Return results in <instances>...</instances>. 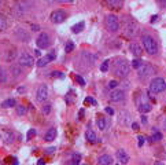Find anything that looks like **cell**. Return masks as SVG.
I'll list each match as a JSON object with an SVG mask.
<instances>
[{
	"label": "cell",
	"mask_w": 166,
	"mask_h": 165,
	"mask_svg": "<svg viewBox=\"0 0 166 165\" xmlns=\"http://www.w3.org/2000/svg\"><path fill=\"white\" fill-rule=\"evenodd\" d=\"M141 41H143L144 50L150 55H155L158 52V46H157V43H155V40H154L152 36H150V34H143Z\"/></svg>",
	"instance_id": "obj_1"
},
{
	"label": "cell",
	"mask_w": 166,
	"mask_h": 165,
	"mask_svg": "<svg viewBox=\"0 0 166 165\" xmlns=\"http://www.w3.org/2000/svg\"><path fill=\"white\" fill-rule=\"evenodd\" d=\"M114 73L115 76L118 77H126L128 73H129V65H128V62L125 61V59H117L115 61V65H114Z\"/></svg>",
	"instance_id": "obj_2"
},
{
	"label": "cell",
	"mask_w": 166,
	"mask_h": 165,
	"mask_svg": "<svg viewBox=\"0 0 166 165\" xmlns=\"http://www.w3.org/2000/svg\"><path fill=\"white\" fill-rule=\"evenodd\" d=\"M166 89V81L162 77H155L151 82H150V92L151 94H159L163 92Z\"/></svg>",
	"instance_id": "obj_3"
},
{
	"label": "cell",
	"mask_w": 166,
	"mask_h": 165,
	"mask_svg": "<svg viewBox=\"0 0 166 165\" xmlns=\"http://www.w3.org/2000/svg\"><path fill=\"white\" fill-rule=\"evenodd\" d=\"M104 25H106V28H107L109 32L115 33V32H118V29H119V21H118V18L114 15V14H109V15L104 18Z\"/></svg>",
	"instance_id": "obj_4"
},
{
	"label": "cell",
	"mask_w": 166,
	"mask_h": 165,
	"mask_svg": "<svg viewBox=\"0 0 166 165\" xmlns=\"http://www.w3.org/2000/svg\"><path fill=\"white\" fill-rule=\"evenodd\" d=\"M36 44H37L39 48H47V47H49V44H51V39H49V36L45 33V32H43V33H40V36L36 39Z\"/></svg>",
	"instance_id": "obj_5"
},
{
	"label": "cell",
	"mask_w": 166,
	"mask_h": 165,
	"mask_svg": "<svg viewBox=\"0 0 166 165\" xmlns=\"http://www.w3.org/2000/svg\"><path fill=\"white\" fill-rule=\"evenodd\" d=\"M18 61H19V65H21V66H28V68L33 66V63H35L33 56L30 54H28V52H22V54L19 55V58H18Z\"/></svg>",
	"instance_id": "obj_6"
},
{
	"label": "cell",
	"mask_w": 166,
	"mask_h": 165,
	"mask_svg": "<svg viewBox=\"0 0 166 165\" xmlns=\"http://www.w3.org/2000/svg\"><path fill=\"white\" fill-rule=\"evenodd\" d=\"M48 98V88L45 84H41L39 88H37V92H36V99L39 102H45Z\"/></svg>",
	"instance_id": "obj_7"
},
{
	"label": "cell",
	"mask_w": 166,
	"mask_h": 165,
	"mask_svg": "<svg viewBox=\"0 0 166 165\" xmlns=\"http://www.w3.org/2000/svg\"><path fill=\"white\" fill-rule=\"evenodd\" d=\"M66 13L63 11V10H56L54 13L51 14V21L54 22V23H62L63 21L66 19Z\"/></svg>",
	"instance_id": "obj_8"
},
{
	"label": "cell",
	"mask_w": 166,
	"mask_h": 165,
	"mask_svg": "<svg viewBox=\"0 0 166 165\" xmlns=\"http://www.w3.org/2000/svg\"><path fill=\"white\" fill-rule=\"evenodd\" d=\"M125 99V92L122 89H114L110 94V101L111 102H122Z\"/></svg>",
	"instance_id": "obj_9"
},
{
	"label": "cell",
	"mask_w": 166,
	"mask_h": 165,
	"mask_svg": "<svg viewBox=\"0 0 166 165\" xmlns=\"http://www.w3.org/2000/svg\"><path fill=\"white\" fill-rule=\"evenodd\" d=\"M25 3H26L25 0H17V1H15L13 10H14V13L17 14V15H22V14L26 11V8H28V7L25 6Z\"/></svg>",
	"instance_id": "obj_10"
},
{
	"label": "cell",
	"mask_w": 166,
	"mask_h": 165,
	"mask_svg": "<svg viewBox=\"0 0 166 165\" xmlns=\"http://www.w3.org/2000/svg\"><path fill=\"white\" fill-rule=\"evenodd\" d=\"M154 72H155V70H154V68H152L151 65H144V66H141L140 72H139V77H140V78H147V77L151 76Z\"/></svg>",
	"instance_id": "obj_11"
},
{
	"label": "cell",
	"mask_w": 166,
	"mask_h": 165,
	"mask_svg": "<svg viewBox=\"0 0 166 165\" xmlns=\"http://www.w3.org/2000/svg\"><path fill=\"white\" fill-rule=\"evenodd\" d=\"M115 157H117V160L119 161V164H128L129 162V156H128V153L124 150V149H119V150H117V153H115Z\"/></svg>",
	"instance_id": "obj_12"
},
{
	"label": "cell",
	"mask_w": 166,
	"mask_h": 165,
	"mask_svg": "<svg viewBox=\"0 0 166 165\" xmlns=\"http://www.w3.org/2000/svg\"><path fill=\"white\" fill-rule=\"evenodd\" d=\"M15 36H17L18 40H21V41H29V39H30L29 33L23 29V28H18V29L15 30Z\"/></svg>",
	"instance_id": "obj_13"
},
{
	"label": "cell",
	"mask_w": 166,
	"mask_h": 165,
	"mask_svg": "<svg viewBox=\"0 0 166 165\" xmlns=\"http://www.w3.org/2000/svg\"><path fill=\"white\" fill-rule=\"evenodd\" d=\"M81 58H83V61L87 65H93V62H95V55L91 54L89 51H83L81 52Z\"/></svg>",
	"instance_id": "obj_14"
},
{
	"label": "cell",
	"mask_w": 166,
	"mask_h": 165,
	"mask_svg": "<svg viewBox=\"0 0 166 165\" xmlns=\"http://www.w3.org/2000/svg\"><path fill=\"white\" fill-rule=\"evenodd\" d=\"M111 162H113V158L109 154H103L97 160V165H111Z\"/></svg>",
	"instance_id": "obj_15"
},
{
	"label": "cell",
	"mask_w": 166,
	"mask_h": 165,
	"mask_svg": "<svg viewBox=\"0 0 166 165\" xmlns=\"http://www.w3.org/2000/svg\"><path fill=\"white\" fill-rule=\"evenodd\" d=\"M55 138H56V128H49V129L45 132V135H44V140L52 142Z\"/></svg>",
	"instance_id": "obj_16"
},
{
	"label": "cell",
	"mask_w": 166,
	"mask_h": 165,
	"mask_svg": "<svg viewBox=\"0 0 166 165\" xmlns=\"http://www.w3.org/2000/svg\"><path fill=\"white\" fill-rule=\"evenodd\" d=\"M131 52L133 55H135V56H140V55H141V52H143V50H141V47H140V46H139L137 43H135V41H133V43H131Z\"/></svg>",
	"instance_id": "obj_17"
},
{
	"label": "cell",
	"mask_w": 166,
	"mask_h": 165,
	"mask_svg": "<svg viewBox=\"0 0 166 165\" xmlns=\"http://www.w3.org/2000/svg\"><path fill=\"white\" fill-rule=\"evenodd\" d=\"M151 109H152V106L148 102H141L139 105V110H140L141 113H148Z\"/></svg>",
	"instance_id": "obj_18"
},
{
	"label": "cell",
	"mask_w": 166,
	"mask_h": 165,
	"mask_svg": "<svg viewBox=\"0 0 166 165\" xmlns=\"http://www.w3.org/2000/svg\"><path fill=\"white\" fill-rule=\"evenodd\" d=\"M85 138H87V140H88V142H91V143H95V142L97 140V139H96V133H95L93 131H91V129L87 131Z\"/></svg>",
	"instance_id": "obj_19"
},
{
	"label": "cell",
	"mask_w": 166,
	"mask_h": 165,
	"mask_svg": "<svg viewBox=\"0 0 166 165\" xmlns=\"http://www.w3.org/2000/svg\"><path fill=\"white\" fill-rule=\"evenodd\" d=\"M84 26H85V22L81 21V22L76 23L74 26L71 28V32H73V33H80V32H83V30H84Z\"/></svg>",
	"instance_id": "obj_20"
},
{
	"label": "cell",
	"mask_w": 166,
	"mask_h": 165,
	"mask_svg": "<svg viewBox=\"0 0 166 165\" xmlns=\"http://www.w3.org/2000/svg\"><path fill=\"white\" fill-rule=\"evenodd\" d=\"M15 99H13V98H10V99H6L4 102H1V107H4V109H8V107H13V106H15Z\"/></svg>",
	"instance_id": "obj_21"
},
{
	"label": "cell",
	"mask_w": 166,
	"mask_h": 165,
	"mask_svg": "<svg viewBox=\"0 0 166 165\" xmlns=\"http://www.w3.org/2000/svg\"><path fill=\"white\" fill-rule=\"evenodd\" d=\"M135 32H136V25H135V23H129L128 28L125 29V33L128 34V36H133Z\"/></svg>",
	"instance_id": "obj_22"
},
{
	"label": "cell",
	"mask_w": 166,
	"mask_h": 165,
	"mask_svg": "<svg viewBox=\"0 0 166 165\" xmlns=\"http://www.w3.org/2000/svg\"><path fill=\"white\" fill-rule=\"evenodd\" d=\"M81 162V156L78 153H73L71 156V165H80Z\"/></svg>",
	"instance_id": "obj_23"
},
{
	"label": "cell",
	"mask_w": 166,
	"mask_h": 165,
	"mask_svg": "<svg viewBox=\"0 0 166 165\" xmlns=\"http://www.w3.org/2000/svg\"><path fill=\"white\" fill-rule=\"evenodd\" d=\"M48 62H51V61L48 59V56L45 55V56H43V58H40V59L37 61V66H39V68H44Z\"/></svg>",
	"instance_id": "obj_24"
},
{
	"label": "cell",
	"mask_w": 166,
	"mask_h": 165,
	"mask_svg": "<svg viewBox=\"0 0 166 165\" xmlns=\"http://www.w3.org/2000/svg\"><path fill=\"white\" fill-rule=\"evenodd\" d=\"M7 81V72L0 66V84H4Z\"/></svg>",
	"instance_id": "obj_25"
},
{
	"label": "cell",
	"mask_w": 166,
	"mask_h": 165,
	"mask_svg": "<svg viewBox=\"0 0 166 165\" xmlns=\"http://www.w3.org/2000/svg\"><path fill=\"white\" fill-rule=\"evenodd\" d=\"M96 124H97V127H99V129H102V131L106 129V127H107V121L104 118H97Z\"/></svg>",
	"instance_id": "obj_26"
},
{
	"label": "cell",
	"mask_w": 166,
	"mask_h": 165,
	"mask_svg": "<svg viewBox=\"0 0 166 165\" xmlns=\"http://www.w3.org/2000/svg\"><path fill=\"white\" fill-rule=\"evenodd\" d=\"M7 29V19L4 15H0V30H6Z\"/></svg>",
	"instance_id": "obj_27"
},
{
	"label": "cell",
	"mask_w": 166,
	"mask_h": 165,
	"mask_svg": "<svg viewBox=\"0 0 166 165\" xmlns=\"http://www.w3.org/2000/svg\"><path fill=\"white\" fill-rule=\"evenodd\" d=\"M21 66H17V65H13L11 66V73L15 76V77H18V76H21Z\"/></svg>",
	"instance_id": "obj_28"
},
{
	"label": "cell",
	"mask_w": 166,
	"mask_h": 165,
	"mask_svg": "<svg viewBox=\"0 0 166 165\" xmlns=\"http://www.w3.org/2000/svg\"><path fill=\"white\" fill-rule=\"evenodd\" d=\"M26 106H23V105H19V106H17V114L18 116H23V114H26Z\"/></svg>",
	"instance_id": "obj_29"
},
{
	"label": "cell",
	"mask_w": 166,
	"mask_h": 165,
	"mask_svg": "<svg viewBox=\"0 0 166 165\" xmlns=\"http://www.w3.org/2000/svg\"><path fill=\"white\" fill-rule=\"evenodd\" d=\"M152 142H159V140H162V133L158 132V131L154 128V135H152Z\"/></svg>",
	"instance_id": "obj_30"
},
{
	"label": "cell",
	"mask_w": 166,
	"mask_h": 165,
	"mask_svg": "<svg viewBox=\"0 0 166 165\" xmlns=\"http://www.w3.org/2000/svg\"><path fill=\"white\" fill-rule=\"evenodd\" d=\"M106 1L113 7H121L122 3H124V0H106Z\"/></svg>",
	"instance_id": "obj_31"
},
{
	"label": "cell",
	"mask_w": 166,
	"mask_h": 165,
	"mask_svg": "<svg viewBox=\"0 0 166 165\" xmlns=\"http://www.w3.org/2000/svg\"><path fill=\"white\" fill-rule=\"evenodd\" d=\"M109 65H110V61H109V59H106V61L102 62V65H100V72H107V70H109Z\"/></svg>",
	"instance_id": "obj_32"
},
{
	"label": "cell",
	"mask_w": 166,
	"mask_h": 165,
	"mask_svg": "<svg viewBox=\"0 0 166 165\" xmlns=\"http://www.w3.org/2000/svg\"><path fill=\"white\" fill-rule=\"evenodd\" d=\"M132 66L135 69H140L143 66V62L140 61V59H133V61H132Z\"/></svg>",
	"instance_id": "obj_33"
},
{
	"label": "cell",
	"mask_w": 166,
	"mask_h": 165,
	"mask_svg": "<svg viewBox=\"0 0 166 165\" xmlns=\"http://www.w3.org/2000/svg\"><path fill=\"white\" fill-rule=\"evenodd\" d=\"M15 55H17V51H15V48L10 50V51H8V55H7V61H13V59L15 58Z\"/></svg>",
	"instance_id": "obj_34"
},
{
	"label": "cell",
	"mask_w": 166,
	"mask_h": 165,
	"mask_svg": "<svg viewBox=\"0 0 166 165\" xmlns=\"http://www.w3.org/2000/svg\"><path fill=\"white\" fill-rule=\"evenodd\" d=\"M6 139H4V140H6V143H11V142H13V140H14V136H13V133H11V132H7V133H6Z\"/></svg>",
	"instance_id": "obj_35"
},
{
	"label": "cell",
	"mask_w": 166,
	"mask_h": 165,
	"mask_svg": "<svg viewBox=\"0 0 166 165\" xmlns=\"http://www.w3.org/2000/svg\"><path fill=\"white\" fill-rule=\"evenodd\" d=\"M74 50V44L71 43V41H69L67 44H66V52H71Z\"/></svg>",
	"instance_id": "obj_36"
},
{
	"label": "cell",
	"mask_w": 166,
	"mask_h": 165,
	"mask_svg": "<svg viewBox=\"0 0 166 165\" xmlns=\"http://www.w3.org/2000/svg\"><path fill=\"white\" fill-rule=\"evenodd\" d=\"M49 111H51V105H48V103L44 105V106H43V113H44V114H48Z\"/></svg>",
	"instance_id": "obj_37"
},
{
	"label": "cell",
	"mask_w": 166,
	"mask_h": 165,
	"mask_svg": "<svg viewBox=\"0 0 166 165\" xmlns=\"http://www.w3.org/2000/svg\"><path fill=\"white\" fill-rule=\"evenodd\" d=\"M47 56H48V59H49V61H55V58H56V55H55V50H52V51H51V52H49V54L47 55Z\"/></svg>",
	"instance_id": "obj_38"
},
{
	"label": "cell",
	"mask_w": 166,
	"mask_h": 165,
	"mask_svg": "<svg viewBox=\"0 0 166 165\" xmlns=\"http://www.w3.org/2000/svg\"><path fill=\"white\" fill-rule=\"evenodd\" d=\"M118 84H119L118 81H115V80H111V81H109V88H115Z\"/></svg>",
	"instance_id": "obj_39"
},
{
	"label": "cell",
	"mask_w": 166,
	"mask_h": 165,
	"mask_svg": "<svg viewBox=\"0 0 166 165\" xmlns=\"http://www.w3.org/2000/svg\"><path fill=\"white\" fill-rule=\"evenodd\" d=\"M85 102H87V103H92V105H93V106H95V105H96V101H95V99H93V98H91V96H88V98H87V99H85Z\"/></svg>",
	"instance_id": "obj_40"
},
{
	"label": "cell",
	"mask_w": 166,
	"mask_h": 165,
	"mask_svg": "<svg viewBox=\"0 0 166 165\" xmlns=\"http://www.w3.org/2000/svg\"><path fill=\"white\" fill-rule=\"evenodd\" d=\"M35 135H36V131L35 129H29L28 131V139H32Z\"/></svg>",
	"instance_id": "obj_41"
},
{
	"label": "cell",
	"mask_w": 166,
	"mask_h": 165,
	"mask_svg": "<svg viewBox=\"0 0 166 165\" xmlns=\"http://www.w3.org/2000/svg\"><path fill=\"white\" fill-rule=\"evenodd\" d=\"M76 80H77L78 82H80V85H83V87L85 85V81H84V78L81 77V76H77V77H76Z\"/></svg>",
	"instance_id": "obj_42"
},
{
	"label": "cell",
	"mask_w": 166,
	"mask_h": 165,
	"mask_svg": "<svg viewBox=\"0 0 166 165\" xmlns=\"http://www.w3.org/2000/svg\"><path fill=\"white\" fill-rule=\"evenodd\" d=\"M139 138V146L141 147L143 144H144V142H145V138L144 136H137Z\"/></svg>",
	"instance_id": "obj_43"
},
{
	"label": "cell",
	"mask_w": 166,
	"mask_h": 165,
	"mask_svg": "<svg viewBox=\"0 0 166 165\" xmlns=\"http://www.w3.org/2000/svg\"><path fill=\"white\" fill-rule=\"evenodd\" d=\"M106 113H107V114H110V116H113V114H114V109H113V107H106Z\"/></svg>",
	"instance_id": "obj_44"
},
{
	"label": "cell",
	"mask_w": 166,
	"mask_h": 165,
	"mask_svg": "<svg viewBox=\"0 0 166 165\" xmlns=\"http://www.w3.org/2000/svg\"><path fill=\"white\" fill-rule=\"evenodd\" d=\"M56 150V147H48L47 150H45V153H48V154H51V153H54V151Z\"/></svg>",
	"instance_id": "obj_45"
},
{
	"label": "cell",
	"mask_w": 166,
	"mask_h": 165,
	"mask_svg": "<svg viewBox=\"0 0 166 165\" xmlns=\"http://www.w3.org/2000/svg\"><path fill=\"white\" fill-rule=\"evenodd\" d=\"M139 128H140V127H139L137 123H133V124H132V129H133V131H137Z\"/></svg>",
	"instance_id": "obj_46"
},
{
	"label": "cell",
	"mask_w": 166,
	"mask_h": 165,
	"mask_svg": "<svg viewBox=\"0 0 166 165\" xmlns=\"http://www.w3.org/2000/svg\"><path fill=\"white\" fill-rule=\"evenodd\" d=\"M32 30L37 32V30H40V26H39V25H32Z\"/></svg>",
	"instance_id": "obj_47"
},
{
	"label": "cell",
	"mask_w": 166,
	"mask_h": 165,
	"mask_svg": "<svg viewBox=\"0 0 166 165\" xmlns=\"http://www.w3.org/2000/svg\"><path fill=\"white\" fill-rule=\"evenodd\" d=\"M158 1H159V4H161L162 7H166V0H158Z\"/></svg>",
	"instance_id": "obj_48"
},
{
	"label": "cell",
	"mask_w": 166,
	"mask_h": 165,
	"mask_svg": "<svg viewBox=\"0 0 166 165\" xmlns=\"http://www.w3.org/2000/svg\"><path fill=\"white\" fill-rule=\"evenodd\" d=\"M155 21H158V15H154V17L151 18V22H152V23H154Z\"/></svg>",
	"instance_id": "obj_49"
},
{
	"label": "cell",
	"mask_w": 166,
	"mask_h": 165,
	"mask_svg": "<svg viewBox=\"0 0 166 165\" xmlns=\"http://www.w3.org/2000/svg\"><path fill=\"white\" fill-rule=\"evenodd\" d=\"M154 165H165V164H163L162 161H155V162H154Z\"/></svg>",
	"instance_id": "obj_50"
},
{
	"label": "cell",
	"mask_w": 166,
	"mask_h": 165,
	"mask_svg": "<svg viewBox=\"0 0 166 165\" xmlns=\"http://www.w3.org/2000/svg\"><path fill=\"white\" fill-rule=\"evenodd\" d=\"M23 91H25V88H23V87H19V88H18V92H19V94H21V92H23Z\"/></svg>",
	"instance_id": "obj_51"
},
{
	"label": "cell",
	"mask_w": 166,
	"mask_h": 165,
	"mask_svg": "<svg viewBox=\"0 0 166 165\" xmlns=\"http://www.w3.org/2000/svg\"><path fill=\"white\" fill-rule=\"evenodd\" d=\"M141 121H143V123H147V117L143 116V117H141Z\"/></svg>",
	"instance_id": "obj_52"
},
{
	"label": "cell",
	"mask_w": 166,
	"mask_h": 165,
	"mask_svg": "<svg viewBox=\"0 0 166 165\" xmlns=\"http://www.w3.org/2000/svg\"><path fill=\"white\" fill-rule=\"evenodd\" d=\"M37 165H44V160H40V161L37 162Z\"/></svg>",
	"instance_id": "obj_53"
},
{
	"label": "cell",
	"mask_w": 166,
	"mask_h": 165,
	"mask_svg": "<svg viewBox=\"0 0 166 165\" xmlns=\"http://www.w3.org/2000/svg\"><path fill=\"white\" fill-rule=\"evenodd\" d=\"M56 1H69V3H71L73 0H56Z\"/></svg>",
	"instance_id": "obj_54"
},
{
	"label": "cell",
	"mask_w": 166,
	"mask_h": 165,
	"mask_svg": "<svg viewBox=\"0 0 166 165\" xmlns=\"http://www.w3.org/2000/svg\"><path fill=\"white\" fill-rule=\"evenodd\" d=\"M163 129L166 131V120H165V121H163Z\"/></svg>",
	"instance_id": "obj_55"
},
{
	"label": "cell",
	"mask_w": 166,
	"mask_h": 165,
	"mask_svg": "<svg viewBox=\"0 0 166 165\" xmlns=\"http://www.w3.org/2000/svg\"><path fill=\"white\" fill-rule=\"evenodd\" d=\"M0 3H1V1H0Z\"/></svg>",
	"instance_id": "obj_56"
}]
</instances>
